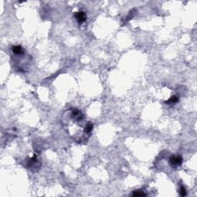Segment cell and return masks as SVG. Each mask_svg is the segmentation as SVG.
Instances as JSON below:
<instances>
[{
  "mask_svg": "<svg viewBox=\"0 0 197 197\" xmlns=\"http://www.w3.org/2000/svg\"><path fill=\"white\" fill-rule=\"evenodd\" d=\"M169 162H170V165L172 167L176 168L179 166L183 163V158L180 156H173L170 158Z\"/></svg>",
  "mask_w": 197,
  "mask_h": 197,
  "instance_id": "obj_1",
  "label": "cell"
},
{
  "mask_svg": "<svg viewBox=\"0 0 197 197\" xmlns=\"http://www.w3.org/2000/svg\"><path fill=\"white\" fill-rule=\"evenodd\" d=\"M75 16L76 20L78 21L79 23H82V22H84L86 20V18H87L86 13L84 12H82V11H80V12H76L75 15Z\"/></svg>",
  "mask_w": 197,
  "mask_h": 197,
  "instance_id": "obj_2",
  "label": "cell"
},
{
  "mask_svg": "<svg viewBox=\"0 0 197 197\" xmlns=\"http://www.w3.org/2000/svg\"><path fill=\"white\" fill-rule=\"evenodd\" d=\"M12 49L16 55H21V54H23L24 52L23 49L21 46H15L12 48Z\"/></svg>",
  "mask_w": 197,
  "mask_h": 197,
  "instance_id": "obj_3",
  "label": "cell"
},
{
  "mask_svg": "<svg viewBox=\"0 0 197 197\" xmlns=\"http://www.w3.org/2000/svg\"><path fill=\"white\" fill-rule=\"evenodd\" d=\"M93 124L90 122L87 123L86 125L85 126V129H84V132H85L86 134L88 133H90L92 131H93Z\"/></svg>",
  "mask_w": 197,
  "mask_h": 197,
  "instance_id": "obj_4",
  "label": "cell"
},
{
  "mask_svg": "<svg viewBox=\"0 0 197 197\" xmlns=\"http://www.w3.org/2000/svg\"><path fill=\"white\" fill-rule=\"evenodd\" d=\"M179 101V98L176 96H173L169 99V100L165 101V104H175Z\"/></svg>",
  "mask_w": 197,
  "mask_h": 197,
  "instance_id": "obj_5",
  "label": "cell"
},
{
  "mask_svg": "<svg viewBox=\"0 0 197 197\" xmlns=\"http://www.w3.org/2000/svg\"><path fill=\"white\" fill-rule=\"evenodd\" d=\"M132 195L133 196H143V195L144 196V195H146V194L141 190H135L132 192Z\"/></svg>",
  "mask_w": 197,
  "mask_h": 197,
  "instance_id": "obj_6",
  "label": "cell"
},
{
  "mask_svg": "<svg viewBox=\"0 0 197 197\" xmlns=\"http://www.w3.org/2000/svg\"><path fill=\"white\" fill-rule=\"evenodd\" d=\"M179 193L182 196H185L186 195V188L184 186H181L180 187V189H179Z\"/></svg>",
  "mask_w": 197,
  "mask_h": 197,
  "instance_id": "obj_7",
  "label": "cell"
}]
</instances>
